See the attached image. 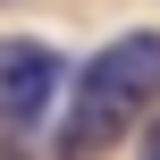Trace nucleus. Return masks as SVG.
I'll return each instance as SVG.
<instances>
[{
  "label": "nucleus",
  "instance_id": "nucleus-1",
  "mask_svg": "<svg viewBox=\"0 0 160 160\" xmlns=\"http://www.w3.org/2000/svg\"><path fill=\"white\" fill-rule=\"evenodd\" d=\"M152 101H160V25H135V34L101 42V51L76 68V93H68V110H59V143H68V152H101V143H118Z\"/></svg>",
  "mask_w": 160,
  "mask_h": 160
},
{
  "label": "nucleus",
  "instance_id": "nucleus-2",
  "mask_svg": "<svg viewBox=\"0 0 160 160\" xmlns=\"http://www.w3.org/2000/svg\"><path fill=\"white\" fill-rule=\"evenodd\" d=\"M68 84V59L51 42H0V127H42Z\"/></svg>",
  "mask_w": 160,
  "mask_h": 160
},
{
  "label": "nucleus",
  "instance_id": "nucleus-3",
  "mask_svg": "<svg viewBox=\"0 0 160 160\" xmlns=\"http://www.w3.org/2000/svg\"><path fill=\"white\" fill-rule=\"evenodd\" d=\"M143 160H160V118H152V135H143Z\"/></svg>",
  "mask_w": 160,
  "mask_h": 160
},
{
  "label": "nucleus",
  "instance_id": "nucleus-4",
  "mask_svg": "<svg viewBox=\"0 0 160 160\" xmlns=\"http://www.w3.org/2000/svg\"><path fill=\"white\" fill-rule=\"evenodd\" d=\"M0 8H17V0H0Z\"/></svg>",
  "mask_w": 160,
  "mask_h": 160
}]
</instances>
